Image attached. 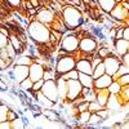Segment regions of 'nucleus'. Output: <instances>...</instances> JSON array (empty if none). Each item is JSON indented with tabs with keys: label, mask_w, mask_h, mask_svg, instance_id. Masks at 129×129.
<instances>
[{
	"label": "nucleus",
	"mask_w": 129,
	"mask_h": 129,
	"mask_svg": "<svg viewBox=\"0 0 129 129\" xmlns=\"http://www.w3.org/2000/svg\"><path fill=\"white\" fill-rule=\"evenodd\" d=\"M61 18L63 21V23L66 25L67 30H75L80 26H84L85 23L83 13L72 4L63 5V9L61 12Z\"/></svg>",
	"instance_id": "1"
},
{
	"label": "nucleus",
	"mask_w": 129,
	"mask_h": 129,
	"mask_svg": "<svg viewBox=\"0 0 129 129\" xmlns=\"http://www.w3.org/2000/svg\"><path fill=\"white\" fill-rule=\"evenodd\" d=\"M27 36L34 44H44L49 40V27L44 23L32 19L27 23Z\"/></svg>",
	"instance_id": "2"
},
{
	"label": "nucleus",
	"mask_w": 129,
	"mask_h": 129,
	"mask_svg": "<svg viewBox=\"0 0 129 129\" xmlns=\"http://www.w3.org/2000/svg\"><path fill=\"white\" fill-rule=\"evenodd\" d=\"M59 48L69 52L70 54L75 56L76 58V53L79 50V36L76 34V28L75 30H67L63 34L62 40L59 41Z\"/></svg>",
	"instance_id": "3"
},
{
	"label": "nucleus",
	"mask_w": 129,
	"mask_h": 129,
	"mask_svg": "<svg viewBox=\"0 0 129 129\" xmlns=\"http://www.w3.org/2000/svg\"><path fill=\"white\" fill-rule=\"evenodd\" d=\"M75 63H76V58L72 54L57 57L54 63V79L61 76L62 74H66L70 70L75 69Z\"/></svg>",
	"instance_id": "4"
},
{
	"label": "nucleus",
	"mask_w": 129,
	"mask_h": 129,
	"mask_svg": "<svg viewBox=\"0 0 129 129\" xmlns=\"http://www.w3.org/2000/svg\"><path fill=\"white\" fill-rule=\"evenodd\" d=\"M57 14H59V13H57L56 10H53L50 7H43L40 10H38L35 19L49 27L52 25V22L54 21V18L57 17Z\"/></svg>",
	"instance_id": "5"
},
{
	"label": "nucleus",
	"mask_w": 129,
	"mask_h": 129,
	"mask_svg": "<svg viewBox=\"0 0 129 129\" xmlns=\"http://www.w3.org/2000/svg\"><path fill=\"white\" fill-rule=\"evenodd\" d=\"M120 57L115 54V53H110L106 58H103V64H105V70H106V74L110 75V76L114 78V75L116 74L117 69H119V64H120Z\"/></svg>",
	"instance_id": "6"
},
{
	"label": "nucleus",
	"mask_w": 129,
	"mask_h": 129,
	"mask_svg": "<svg viewBox=\"0 0 129 129\" xmlns=\"http://www.w3.org/2000/svg\"><path fill=\"white\" fill-rule=\"evenodd\" d=\"M40 90L45 97H48L52 102H54V103L58 102V90H57V85H56L54 79L44 80V84H43Z\"/></svg>",
	"instance_id": "7"
},
{
	"label": "nucleus",
	"mask_w": 129,
	"mask_h": 129,
	"mask_svg": "<svg viewBox=\"0 0 129 129\" xmlns=\"http://www.w3.org/2000/svg\"><path fill=\"white\" fill-rule=\"evenodd\" d=\"M81 84L79 83V80H67V92H66V100L63 102H71L75 98H78L79 95H81Z\"/></svg>",
	"instance_id": "8"
},
{
	"label": "nucleus",
	"mask_w": 129,
	"mask_h": 129,
	"mask_svg": "<svg viewBox=\"0 0 129 129\" xmlns=\"http://www.w3.org/2000/svg\"><path fill=\"white\" fill-rule=\"evenodd\" d=\"M110 18L114 21H119V22H129V9H125L121 3L115 4V7L110 10V13H107Z\"/></svg>",
	"instance_id": "9"
},
{
	"label": "nucleus",
	"mask_w": 129,
	"mask_h": 129,
	"mask_svg": "<svg viewBox=\"0 0 129 129\" xmlns=\"http://www.w3.org/2000/svg\"><path fill=\"white\" fill-rule=\"evenodd\" d=\"M10 76L14 84H19L25 78L28 76V66H23V64H12L10 66Z\"/></svg>",
	"instance_id": "10"
},
{
	"label": "nucleus",
	"mask_w": 129,
	"mask_h": 129,
	"mask_svg": "<svg viewBox=\"0 0 129 129\" xmlns=\"http://www.w3.org/2000/svg\"><path fill=\"white\" fill-rule=\"evenodd\" d=\"M43 72H44V66L34 59V62L28 66V76H30V79L32 81L43 79Z\"/></svg>",
	"instance_id": "11"
},
{
	"label": "nucleus",
	"mask_w": 129,
	"mask_h": 129,
	"mask_svg": "<svg viewBox=\"0 0 129 129\" xmlns=\"http://www.w3.org/2000/svg\"><path fill=\"white\" fill-rule=\"evenodd\" d=\"M112 80H114L112 76H110L107 74H103L100 78H95L93 80V89H106L111 84Z\"/></svg>",
	"instance_id": "12"
},
{
	"label": "nucleus",
	"mask_w": 129,
	"mask_h": 129,
	"mask_svg": "<svg viewBox=\"0 0 129 129\" xmlns=\"http://www.w3.org/2000/svg\"><path fill=\"white\" fill-rule=\"evenodd\" d=\"M126 52H129V40H125V39L114 40V53L115 54L121 57Z\"/></svg>",
	"instance_id": "13"
},
{
	"label": "nucleus",
	"mask_w": 129,
	"mask_h": 129,
	"mask_svg": "<svg viewBox=\"0 0 129 129\" xmlns=\"http://www.w3.org/2000/svg\"><path fill=\"white\" fill-rule=\"evenodd\" d=\"M75 69L79 72H83V74H90L92 75V72H93L90 61L88 58H78L76 63H75Z\"/></svg>",
	"instance_id": "14"
},
{
	"label": "nucleus",
	"mask_w": 129,
	"mask_h": 129,
	"mask_svg": "<svg viewBox=\"0 0 129 129\" xmlns=\"http://www.w3.org/2000/svg\"><path fill=\"white\" fill-rule=\"evenodd\" d=\"M56 80V85H57V90H58V102H63L66 100V92H67V80L62 79L61 76H58Z\"/></svg>",
	"instance_id": "15"
},
{
	"label": "nucleus",
	"mask_w": 129,
	"mask_h": 129,
	"mask_svg": "<svg viewBox=\"0 0 129 129\" xmlns=\"http://www.w3.org/2000/svg\"><path fill=\"white\" fill-rule=\"evenodd\" d=\"M35 95V101L38 105H40L43 109H53L54 106V102H52L48 97H45L44 94L41 93V90H38V92H32Z\"/></svg>",
	"instance_id": "16"
},
{
	"label": "nucleus",
	"mask_w": 129,
	"mask_h": 129,
	"mask_svg": "<svg viewBox=\"0 0 129 129\" xmlns=\"http://www.w3.org/2000/svg\"><path fill=\"white\" fill-rule=\"evenodd\" d=\"M9 43H10V44L13 45V48L16 49L17 56H18V54H22V53L26 50V48H27V45H25L23 43L17 38V35L14 34V32H10V34H9Z\"/></svg>",
	"instance_id": "17"
},
{
	"label": "nucleus",
	"mask_w": 129,
	"mask_h": 129,
	"mask_svg": "<svg viewBox=\"0 0 129 129\" xmlns=\"http://www.w3.org/2000/svg\"><path fill=\"white\" fill-rule=\"evenodd\" d=\"M78 80L79 83L81 84L83 88H93V76L90 74H83V72H79L78 75Z\"/></svg>",
	"instance_id": "18"
},
{
	"label": "nucleus",
	"mask_w": 129,
	"mask_h": 129,
	"mask_svg": "<svg viewBox=\"0 0 129 129\" xmlns=\"http://www.w3.org/2000/svg\"><path fill=\"white\" fill-rule=\"evenodd\" d=\"M97 3V7H98L105 14L110 13V10L115 7V0H95Z\"/></svg>",
	"instance_id": "19"
},
{
	"label": "nucleus",
	"mask_w": 129,
	"mask_h": 129,
	"mask_svg": "<svg viewBox=\"0 0 129 129\" xmlns=\"http://www.w3.org/2000/svg\"><path fill=\"white\" fill-rule=\"evenodd\" d=\"M94 93H95V101L98 102L102 107H105L107 100H109V90L107 89H94Z\"/></svg>",
	"instance_id": "20"
},
{
	"label": "nucleus",
	"mask_w": 129,
	"mask_h": 129,
	"mask_svg": "<svg viewBox=\"0 0 129 129\" xmlns=\"http://www.w3.org/2000/svg\"><path fill=\"white\" fill-rule=\"evenodd\" d=\"M32 62H34V57L27 54H18L13 61L14 64H23V66H30Z\"/></svg>",
	"instance_id": "21"
},
{
	"label": "nucleus",
	"mask_w": 129,
	"mask_h": 129,
	"mask_svg": "<svg viewBox=\"0 0 129 129\" xmlns=\"http://www.w3.org/2000/svg\"><path fill=\"white\" fill-rule=\"evenodd\" d=\"M103 119L97 114V112H90V116H89V120H88V126H92V128H97V126H101Z\"/></svg>",
	"instance_id": "22"
},
{
	"label": "nucleus",
	"mask_w": 129,
	"mask_h": 129,
	"mask_svg": "<svg viewBox=\"0 0 129 129\" xmlns=\"http://www.w3.org/2000/svg\"><path fill=\"white\" fill-rule=\"evenodd\" d=\"M26 126H27V124H26L22 115L10 121V129H25Z\"/></svg>",
	"instance_id": "23"
},
{
	"label": "nucleus",
	"mask_w": 129,
	"mask_h": 129,
	"mask_svg": "<svg viewBox=\"0 0 129 129\" xmlns=\"http://www.w3.org/2000/svg\"><path fill=\"white\" fill-rule=\"evenodd\" d=\"M32 84H34V81L30 79V76H27L18 84V88L21 89V92H28L32 89Z\"/></svg>",
	"instance_id": "24"
},
{
	"label": "nucleus",
	"mask_w": 129,
	"mask_h": 129,
	"mask_svg": "<svg viewBox=\"0 0 129 129\" xmlns=\"http://www.w3.org/2000/svg\"><path fill=\"white\" fill-rule=\"evenodd\" d=\"M117 95L120 97V100L124 103H129V85H124V87H121V89H120L119 93H117Z\"/></svg>",
	"instance_id": "25"
},
{
	"label": "nucleus",
	"mask_w": 129,
	"mask_h": 129,
	"mask_svg": "<svg viewBox=\"0 0 129 129\" xmlns=\"http://www.w3.org/2000/svg\"><path fill=\"white\" fill-rule=\"evenodd\" d=\"M103 74H106V70H105V64H103V61H102L100 64H97V66L93 69L92 76H93V79H95V78H100Z\"/></svg>",
	"instance_id": "26"
},
{
	"label": "nucleus",
	"mask_w": 129,
	"mask_h": 129,
	"mask_svg": "<svg viewBox=\"0 0 129 129\" xmlns=\"http://www.w3.org/2000/svg\"><path fill=\"white\" fill-rule=\"evenodd\" d=\"M106 89L109 90V93H110V94H117V93L120 92V89H121V85H120L119 83H117L116 80H112V81H111V84H110Z\"/></svg>",
	"instance_id": "27"
},
{
	"label": "nucleus",
	"mask_w": 129,
	"mask_h": 129,
	"mask_svg": "<svg viewBox=\"0 0 129 129\" xmlns=\"http://www.w3.org/2000/svg\"><path fill=\"white\" fill-rule=\"evenodd\" d=\"M78 75H79V71H78L76 69H72V70H70V71L66 72V74H62V75H61V78L64 79V80H70V79H72V80H78Z\"/></svg>",
	"instance_id": "28"
},
{
	"label": "nucleus",
	"mask_w": 129,
	"mask_h": 129,
	"mask_svg": "<svg viewBox=\"0 0 129 129\" xmlns=\"http://www.w3.org/2000/svg\"><path fill=\"white\" fill-rule=\"evenodd\" d=\"M101 109H102V106L97 102L95 100L88 102V111H89V112H97V111L101 110Z\"/></svg>",
	"instance_id": "29"
},
{
	"label": "nucleus",
	"mask_w": 129,
	"mask_h": 129,
	"mask_svg": "<svg viewBox=\"0 0 129 129\" xmlns=\"http://www.w3.org/2000/svg\"><path fill=\"white\" fill-rule=\"evenodd\" d=\"M124 74H129V66H125V64L120 63L119 64V69H117V71H116V74L114 75V79H116L117 76L124 75Z\"/></svg>",
	"instance_id": "30"
},
{
	"label": "nucleus",
	"mask_w": 129,
	"mask_h": 129,
	"mask_svg": "<svg viewBox=\"0 0 129 129\" xmlns=\"http://www.w3.org/2000/svg\"><path fill=\"white\" fill-rule=\"evenodd\" d=\"M114 80H116L117 83L121 85V87H124V85H129V74L120 75V76H117V78L114 79Z\"/></svg>",
	"instance_id": "31"
},
{
	"label": "nucleus",
	"mask_w": 129,
	"mask_h": 129,
	"mask_svg": "<svg viewBox=\"0 0 129 129\" xmlns=\"http://www.w3.org/2000/svg\"><path fill=\"white\" fill-rule=\"evenodd\" d=\"M5 49H7V53H8V56H9V58L14 61V58L17 57V52H16V49L13 48V45L10 44L9 41H8V44H7Z\"/></svg>",
	"instance_id": "32"
},
{
	"label": "nucleus",
	"mask_w": 129,
	"mask_h": 129,
	"mask_svg": "<svg viewBox=\"0 0 129 129\" xmlns=\"http://www.w3.org/2000/svg\"><path fill=\"white\" fill-rule=\"evenodd\" d=\"M43 84H44V80H43V79H39V80L34 81V84H32V89H31V92H38V90H40V89H41V87H43Z\"/></svg>",
	"instance_id": "33"
},
{
	"label": "nucleus",
	"mask_w": 129,
	"mask_h": 129,
	"mask_svg": "<svg viewBox=\"0 0 129 129\" xmlns=\"http://www.w3.org/2000/svg\"><path fill=\"white\" fill-rule=\"evenodd\" d=\"M4 2H5L7 4H9L10 7H12L13 10H17L18 7H19V4H21V0H4Z\"/></svg>",
	"instance_id": "34"
},
{
	"label": "nucleus",
	"mask_w": 129,
	"mask_h": 129,
	"mask_svg": "<svg viewBox=\"0 0 129 129\" xmlns=\"http://www.w3.org/2000/svg\"><path fill=\"white\" fill-rule=\"evenodd\" d=\"M97 114H98V115L102 117L103 120H105V119H107V117L110 116V111L107 110V109H105V107H102L101 110H98V111H97Z\"/></svg>",
	"instance_id": "35"
},
{
	"label": "nucleus",
	"mask_w": 129,
	"mask_h": 129,
	"mask_svg": "<svg viewBox=\"0 0 129 129\" xmlns=\"http://www.w3.org/2000/svg\"><path fill=\"white\" fill-rule=\"evenodd\" d=\"M8 41H9V38L0 32V48H5L7 44H8Z\"/></svg>",
	"instance_id": "36"
},
{
	"label": "nucleus",
	"mask_w": 129,
	"mask_h": 129,
	"mask_svg": "<svg viewBox=\"0 0 129 129\" xmlns=\"http://www.w3.org/2000/svg\"><path fill=\"white\" fill-rule=\"evenodd\" d=\"M13 64V62H8L5 59H2L0 58V70H5V69H9L10 66Z\"/></svg>",
	"instance_id": "37"
},
{
	"label": "nucleus",
	"mask_w": 129,
	"mask_h": 129,
	"mask_svg": "<svg viewBox=\"0 0 129 129\" xmlns=\"http://www.w3.org/2000/svg\"><path fill=\"white\" fill-rule=\"evenodd\" d=\"M50 30V32L53 35H54V38L57 39V41L59 43L61 40H62V38H63V32H61V31H57V30H52V28H49Z\"/></svg>",
	"instance_id": "38"
},
{
	"label": "nucleus",
	"mask_w": 129,
	"mask_h": 129,
	"mask_svg": "<svg viewBox=\"0 0 129 129\" xmlns=\"http://www.w3.org/2000/svg\"><path fill=\"white\" fill-rule=\"evenodd\" d=\"M76 110H78V112L88 110V102H87V101H83L81 103H79V105L76 106Z\"/></svg>",
	"instance_id": "39"
},
{
	"label": "nucleus",
	"mask_w": 129,
	"mask_h": 129,
	"mask_svg": "<svg viewBox=\"0 0 129 129\" xmlns=\"http://www.w3.org/2000/svg\"><path fill=\"white\" fill-rule=\"evenodd\" d=\"M120 62L123 64H125V66H129V52L124 53V54L120 57Z\"/></svg>",
	"instance_id": "40"
},
{
	"label": "nucleus",
	"mask_w": 129,
	"mask_h": 129,
	"mask_svg": "<svg viewBox=\"0 0 129 129\" xmlns=\"http://www.w3.org/2000/svg\"><path fill=\"white\" fill-rule=\"evenodd\" d=\"M0 129H10V121L8 120L0 121Z\"/></svg>",
	"instance_id": "41"
},
{
	"label": "nucleus",
	"mask_w": 129,
	"mask_h": 129,
	"mask_svg": "<svg viewBox=\"0 0 129 129\" xmlns=\"http://www.w3.org/2000/svg\"><path fill=\"white\" fill-rule=\"evenodd\" d=\"M123 39L129 40V26H124L123 28Z\"/></svg>",
	"instance_id": "42"
},
{
	"label": "nucleus",
	"mask_w": 129,
	"mask_h": 129,
	"mask_svg": "<svg viewBox=\"0 0 129 129\" xmlns=\"http://www.w3.org/2000/svg\"><path fill=\"white\" fill-rule=\"evenodd\" d=\"M31 2V4L34 5L35 8H38V7H40V4H39V0H30Z\"/></svg>",
	"instance_id": "43"
},
{
	"label": "nucleus",
	"mask_w": 129,
	"mask_h": 129,
	"mask_svg": "<svg viewBox=\"0 0 129 129\" xmlns=\"http://www.w3.org/2000/svg\"><path fill=\"white\" fill-rule=\"evenodd\" d=\"M121 2H123V0H115V3H116V4H120Z\"/></svg>",
	"instance_id": "44"
},
{
	"label": "nucleus",
	"mask_w": 129,
	"mask_h": 129,
	"mask_svg": "<svg viewBox=\"0 0 129 129\" xmlns=\"http://www.w3.org/2000/svg\"><path fill=\"white\" fill-rule=\"evenodd\" d=\"M3 9V5H2V2H0V10H2Z\"/></svg>",
	"instance_id": "45"
},
{
	"label": "nucleus",
	"mask_w": 129,
	"mask_h": 129,
	"mask_svg": "<svg viewBox=\"0 0 129 129\" xmlns=\"http://www.w3.org/2000/svg\"><path fill=\"white\" fill-rule=\"evenodd\" d=\"M0 54H2V48H0Z\"/></svg>",
	"instance_id": "46"
},
{
	"label": "nucleus",
	"mask_w": 129,
	"mask_h": 129,
	"mask_svg": "<svg viewBox=\"0 0 129 129\" xmlns=\"http://www.w3.org/2000/svg\"><path fill=\"white\" fill-rule=\"evenodd\" d=\"M69 2H70V3H71V2H72V0H69Z\"/></svg>",
	"instance_id": "47"
}]
</instances>
